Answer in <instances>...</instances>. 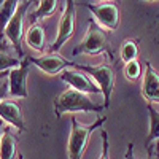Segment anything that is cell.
I'll list each match as a JSON object with an SVG mask.
<instances>
[{"label":"cell","instance_id":"7a4b0ae2","mask_svg":"<svg viewBox=\"0 0 159 159\" xmlns=\"http://www.w3.org/2000/svg\"><path fill=\"white\" fill-rule=\"evenodd\" d=\"M105 121H107V116H100L92 124L83 126L76 121V118H72V129H70L69 145H67L69 159H83V153H84L88 143H89L92 132L96 129H99Z\"/></svg>","mask_w":159,"mask_h":159},{"label":"cell","instance_id":"44dd1931","mask_svg":"<svg viewBox=\"0 0 159 159\" xmlns=\"http://www.w3.org/2000/svg\"><path fill=\"white\" fill-rule=\"evenodd\" d=\"M99 159H108V134H107V130H102V154Z\"/></svg>","mask_w":159,"mask_h":159},{"label":"cell","instance_id":"3957f363","mask_svg":"<svg viewBox=\"0 0 159 159\" xmlns=\"http://www.w3.org/2000/svg\"><path fill=\"white\" fill-rule=\"evenodd\" d=\"M100 52H110L108 51V37L100 25L94 21L89 19L88 22V32L84 38L73 48V56H81V54H100Z\"/></svg>","mask_w":159,"mask_h":159},{"label":"cell","instance_id":"484cf974","mask_svg":"<svg viewBox=\"0 0 159 159\" xmlns=\"http://www.w3.org/2000/svg\"><path fill=\"white\" fill-rule=\"evenodd\" d=\"M5 48H7V46H5V45H3V43H2V42H0V51H3V49H5Z\"/></svg>","mask_w":159,"mask_h":159},{"label":"cell","instance_id":"2e32d148","mask_svg":"<svg viewBox=\"0 0 159 159\" xmlns=\"http://www.w3.org/2000/svg\"><path fill=\"white\" fill-rule=\"evenodd\" d=\"M56 8H57L56 0H42V2H38V8L32 15V24H38L40 19H43L46 16H51L52 13L56 11Z\"/></svg>","mask_w":159,"mask_h":159},{"label":"cell","instance_id":"4fadbf2b","mask_svg":"<svg viewBox=\"0 0 159 159\" xmlns=\"http://www.w3.org/2000/svg\"><path fill=\"white\" fill-rule=\"evenodd\" d=\"M18 7H19L18 0H5L0 5V38H2V35H5V30L13 16H15Z\"/></svg>","mask_w":159,"mask_h":159},{"label":"cell","instance_id":"9c48e42d","mask_svg":"<svg viewBox=\"0 0 159 159\" xmlns=\"http://www.w3.org/2000/svg\"><path fill=\"white\" fill-rule=\"evenodd\" d=\"M61 80L64 83H67L72 89H76L83 94H99V92H102L100 88L89 80V75L80 70H64L61 73Z\"/></svg>","mask_w":159,"mask_h":159},{"label":"cell","instance_id":"30bf717a","mask_svg":"<svg viewBox=\"0 0 159 159\" xmlns=\"http://www.w3.org/2000/svg\"><path fill=\"white\" fill-rule=\"evenodd\" d=\"M30 64L37 65V67L48 73V75H56V73H61L64 70H67V67H73L75 62L72 61H67L62 56H57V54H45V56H40V57H29Z\"/></svg>","mask_w":159,"mask_h":159},{"label":"cell","instance_id":"277c9868","mask_svg":"<svg viewBox=\"0 0 159 159\" xmlns=\"http://www.w3.org/2000/svg\"><path fill=\"white\" fill-rule=\"evenodd\" d=\"M73 67L80 72H83L89 76H92L97 81V86L100 88L102 94H103V108L110 107V99H111V92L115 88V72L110 65L102 64V65H81V64H75Z\"/></svg>","mask_w":159,"mask_h":159},{"label":"cell","instance_id":"7c38bea8","mask_svg":"<svg viewBox=\"0 0 159 159\" xmlns=\"http://www.w3.org/2000/svg\"><path fill=\"white\" fill-rule=\"evenodd\" d=\"M0 119L8 123L13 127H16L19 132L25 130V123H24L21 108H19L18 102H15V100L5 99L0 102Z\"/></svg>","mask_w":159,"mask_h":159},{"label":"cell","instance_id":"5b68a950","mask_svg":"<svg viewBox=\"0 0 159 159\" xmlns=\"http://www.w3.org/2000/svg\"><path fill=\"white\" fill-rule=\"evenodd\" d=\"M75 24H76V7L72 0H67L57 24V35L51 45V52L59 51L64 46V43L75 34Z\"/></svg>","mask_w":159,"mask_h":159},{"label":"cell","instance_id":"d6986e66","mask_svg":"<svg viewBox=\"0 0 159 159\" xmlns=\"http://www.w3.org/2000/svg\"><path fill=\"white\" fill-rule=\"evenodd\" d=\"M21 65V61L18 57H13V56H8L7 52L0 51V73H5V72H10L15 67H19Z\"/></svg>","mask_w":159,"mask_h":159},{"label":"cell","instance_id":"5bb4252c","mask_svg":"<svg viewBox=\"0 0 159 159\" xmlns=\"http://www.w3.org/2000/svg\"><path fill=\"white\" fill-rule=\"evenodd\" d=\"M25 43L35 51L45 49V30L40 24H32L25 32Z\"/></svg>","mask_w":159,"mask_h":159},{"label":"cell","instance_id":"8992f818","mask_svg":"<svg viewBox=\"0 0 159 159\" xmlns=\"http://www.w3.org/2000/svg\"><path fill=\"white\" fill-rule=\"evenodd\" d=\"M30 3L29 0H25V2H19V7L15 13V16H13V19L10 21L8 27L5 30V35L7 38L11 42V45L15 46L16 52L24 57V51H22V24H24V16L27 15V10L30 8Z\"/></svg>","mask_w":159,"mask_h":159},{"label":"cell","instance_id":"ac0fdd59","mask_svg":"<svg viewBox=\"0 0 159 159\" xmlns=\"http://www.w3.org/2000/svg\"><path fill=\"white\" fill-rule=\"evenodd\" d=\"M121 61L129 64L139 57V40H126L121 45Z\"/></svg>","mask_w":159,"mask_h":159},{"label":"cell","instance_id":"7402d4cb","mask_svg":"<svg viewBox=\"0 0 159 159\" xmlns=\"http://www.w3.org/2000/svg\"><path fill=\"white\" fill-rule=\"evenodd\" d=\"M7 96H10V88H8V78H3L0 81V102L5 100Z\"/></svg>","mask_w":159,"mask_h":159},{"label":"cell","instance_id":"cb8c5ba5","mask_svg":"<svg viewBox=\"0 0 159 159\" xmlns=\"http://www.w3.org/2000/svg\"><path fill=\"white\" fill-rule=\"evenodd\" d=\"M8 75H10V72H5V73H0V81H2L3 78H8Z\"/></svg>","mask_w":159,"mask_h":159},{"label":"cell","instance_id":"6da1fadb","mask_svg":"<svg viewBox=\"0 0 159 159\" xmlns=\"http://www.w3.org/2000/svg\"><path fill=\"white\" fill-rule=\"evenodd\" d=\"M103 110V105L92 102L86 94L76 89H65L59 96L54 97V113L61 118L64 113H75V111H94L100 113Z\"/></svg>","mask_w":159,"mask_h":159},{"label":"cell","instance_id":"52a82bcc","mask_svg":"<svg viewBox=\"0 0 159 159\" xmlns=\"http://www.w3.org/2000/svg\"><path fill=\"white\" fill-rule=\"evenodd\" d=\"M84 7L92 13L94 21L100 27L107 30H115L119 25V10L115 3H102V5H94V3H84Z\"/></svg>","mask_w":159,"mask_h":159},{"label":"cell","instance_id":"8fae6325","mask_svg":"<svg viewBox=\"0 0 159 159\" xmlns=\"http://www.w3.org/2000/svg\"><path fill=\"white\" fill-rule=\"evenodd\" d=\"M142 96L148 103H157L159 105V73L154 70V67L147 62L145 64V73L142 81Z\"/></svg>","mask_w":159,"mask_h":159},{"label":"cell","instance_id":"d4e9b609","mask_svg":"<svg viewBox=\"0 0 159 159\" xmlns=\"http://www.w3.org/2000/svg\"><path fill=\"white\" fill-rule=\"evenodd\" d=\"M2 134H3V127H2V119H0V140H2Z\"/></svg>","mask_w":159,"mask_h":159},{"label":"cell","instance_id":"9a60e30c","mask_svg":"<svg viewBox=\"0 0 159 159\" xmlns=\"http://www.w3.org/2000/svg\"><path fill=\"white\" fill-rule=\"evenodd\" d=\"M16 157V139L10 132L3 129L2 140H0V159H15Z\"/></svg>","mask_w":159,"mask_h":159},{"label":"cell","instance_id":"ba28073f","mask_svg":"<svg viewBox=\"0 0 159 159\" xmlns=\"http://www.w3.org/2000/svg\"><path fill=\"white\" fill-rule=\"evenodd\" d=\"M30 70V61L29 57H24L21 61V65L18 69L10 70L8 75V88H10V96L11 97H19L25 99L27 94V76Z\"/></svg>","mask_w":159,"mask_h":159},{"label":"cell","instance_id":"603a6c76","mask_svg":"<svg viewBox=\"0 0 159 159\" xmlns=\"http://www.w3.org/2000/svg\"><path fill=\"white\" fill-rule=\"evenodd\" d=\"M124 159H135V156H134V143H127V150L124 153Z\"/></svg>","mask_w":159,"mask_h":159},{"label":"cell","instance_id":"e0dca14e","mask_svg":"<svg viewBox=\"0 0 159 159\" xmlns=\"http://www.w3.org/2000/svg\"><path fill=\"white\" fill-rule=\"evenodd\" d=\"M148 115H150V134L145 140L147 148L150 147V143L159 139V111L153 107L151 103H148Z\"/></svg>","mask_w":159,"mask_h":159},{"label":"cell","instance_id":"ffe728a7","mask_svg":"<svg viewBox=\"0 0 159 159\" xmlns=\"http://www.w3.org/2000/svg\"><path fill=\"white\" fill-rule=\"evenodd\" d=\"M142 73V67H140V64L139 61H132L129 64H126V67H124V75L129 78V80H137Z\"/></svg>","mask_w":159,"mask_h":159},{"label":"cell","instance_id":"4316f807","mask_svg":"<svg viewBox=\"0 0 159 159\" xmlns=\"http://www.w3.org/2000/svg\"><path fill=\"white\" fill-rule=\"evenodd\" d=\"M19 159H22V156H21V157H19Z\"/></svg>","mask_w":159,"mask_h":159}]
</instances>
